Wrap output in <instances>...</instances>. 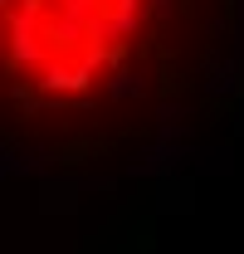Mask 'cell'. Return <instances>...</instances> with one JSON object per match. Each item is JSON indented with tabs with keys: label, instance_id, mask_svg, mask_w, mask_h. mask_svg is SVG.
Listing matches in <instances>:
<instances>
[{
	"label": "cell",
	"instance_id": "cell-1",
	"mask_svg": "<svg viewBox=\"0 0 244 254\" xmlns=\"http://www.w3.org/2000/svg\"><path fill=\"white\" fill-rule=\"evenodd\" d=\"M147 0H5L10 44L25 54H93L137 25Z\"/></svg>",
	"mask_w": 244,
	"mask_h": 254
}]
</instances>
